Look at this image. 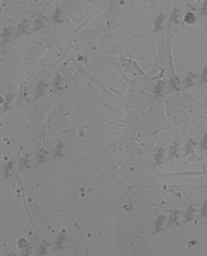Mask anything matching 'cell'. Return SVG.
<instances>
[{
    "mask_svg": "<svg viewBox=\"0 0 207 256\" xmlns=\"http://www.w3.org/2000/svg\"><path fill=\"white\" fill-rule=\"evenodd\" d=\"M47 21V18L46 17H44L43 15H39V16L38 17V18L35 21V31L39 30V29L44 28L45 26V22Z\"/></svg>",
    "mask_w": 207,
    "mask_h": 256,
    "instance_id": "cell-2",
    "label": "cell"
},
{
    "mask_svg": "<svg viewBox=\"0 0 207 256\" xmlns=\"http://www.w3.org/2000/svg\"><path fill=\"white\" fill-rule=\"evenodd\" d=\"M62 79L63 78L60 74L57 75L56 78L55 79V82L53 83V89L55 91V90H60L62 89V88L60 87V85H61V81H62Z\"/></svg>",
    "mask_w": 207,
    "mask_h": 256,
    "instance_id": "cell-5",
    "label": "cell"
},
{
    "mask_svg": "<svg viewBox=\"0 0 207 256\" xmlns=\"http://www.w3.org/2000/svg\"><path fill=\"white\" fill-rule=\"evenodd\" d=\"M62 10H61L60 8H57L55 12L54 15H53V22H58V23H61L63 22V20H61V15H62Z\"/></svg>",
    "mask_w": 207,
    "mask_h": 256,
    "instance_id": "cell-6",
    "label": "cell"
},
{
    "mask_svg": "<svg viewBox=\"0 0 207 256\" xmlns=\"http://www.w3.org/2000/svg\"><path fill=\"white\" fill-rule=\"evenodd\" d=\"M27 26H28L27 22H25L24 23H22V24L20 25V26H19V28H18L17 33V37H20L21 35L23 34V33H27V32H26Z\"/></svg>",
    "mask_w": 207,
    "mask_h": 256,
    "instance_id": "cell-4",
    "label": "cell"
},
{
    "mask_svg": "<svg viewBox=\"0 0 207 256\" xmlns=\"http://www.w3.org/2000/svg\"><path fill=\"white\" fill-rule=\"evenodd\" d=\"M48 87V85L44 82V81H41L38 84L37 89H36L35 93L38 96H41L42 95L45 93L46 88Z\"/></svg>",
    "mask_w": 207,
    "mask_h": 256,
    "instance_id": "cell-3",
    "label": "cell"
},
{
    "mask_svg": "<svg viewBox=\"0 0 207 256\" xmlns=\"http://www.w3.org/2000/svg\"><path fill=\"white\" fill-rule=\"evenodd\" d=\"M12 31V28L10 26H8L7 28H6L2 32L1 35V38L2 42L1 43V45L5 44L9 41V38L10 36V33Z\"/></svg>",
    "mask_w": 207,
    "mask_h": 256,
    "instance_id": "cell-1",
    "label": "cell"
}]
</instances>
